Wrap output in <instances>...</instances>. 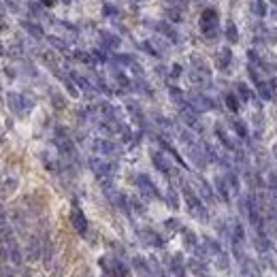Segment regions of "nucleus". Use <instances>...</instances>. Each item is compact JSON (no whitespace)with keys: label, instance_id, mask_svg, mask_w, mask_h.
<instances>
[{"label":"nucleus","instance_id":"f257e3e1","mask_svg":"<svg viewBox=\"0 0 277 277\" xmlns=\"http://www.w3.org/2000/svg\"><path fill=\"white\" fill-rule=\"evenodd\" d=\"M0 260L3 262H11L15 266L22 264V250L17 245V239L13 230L7 226H0Z\"/></svg>","mask_w":277,"mask_h":277},{"label":"nucleus","instance_id":"f03ea898","mask_svg":"<svg viewBox=\"0 0 277 277\" xmlns=\"http://www.w3.org/2000/svg\"><path fill=\"white\" fill-rule=\"evenodd\" d=\"M181 190H183V199H186V205H188L190 213H192L196 220L207 222V220H209V211H207V207L203 205V201H201L199 194H194V190L188 186V183H183Z\"/></svg>","mask_w":277,"mask_h":277},{"label":"nucleus","instance_id":"7ed1b4c3","mask_svg":"<svg viewBox=\"0 0 277 277\" xmlns=\"http://www.w3.org/2000/svg\"><path fill=\"white\" fill-rule=\"evenodd\" d=\"M56 145L60 149V156H62L66 162H77V149H75V143L70 141V137L62 128H58L56 132Z\"/></svg>","mask_w":277,"mask_h":277},{"label":"nucleus","instance_id":"20e7f679","mask_svg":"<svg viewBox=\"0 0 277 277\" xmlns=\"http://www.w3.org/2000/svg\"><path fill=\"white\" fill-rule=\"evenodd\" d=\"M218 24H220V15L215 9H205L201 15V30L205 36H215L218 34Z\"/></svg>","mask_w":277,"mask_h":277},{"label":"nucleus","instance_id":"39448f33","mask_svg":"<svg viewBox=\"0 0 277 277\" xmlns=\"http://www.w3.org/2000/svg\"><path fill=\"white\" fill-rule=\"evenodd\" d=\"M90 167H92V171L96 173V177L100 181H109L111 177H113V173H115V164L109 162V160H102V158H92Z\"/></svg>","mask_w":277,"mask_h":277},{"label":"nucleus","instance_id":"423d86ee","mask_svg":"<svg viewBox=\"0 0 277 277\" xmlns=\"http://www.w3.org/2000/svg\"><path fill=\"white\" fill-rule=\"evenodd\" d=\"M188 105H190L194 111H196V113H201V111H211V109H215V102H213L209 96L201 94V92H194V94H190Z\"/></svg>","mask_w":277,"mask_h":277},{"label":"nucleus","instance_id":"0eeeda50","mask_svg":"<svg viewBox=\"0 0 277 277\" xmlns=\"http://www.w3.org/2000/svg\"><path fill=\"white\" fill-rule=\"evenodd\" d=\"M181 120H183V124L186 126H190L192 130H201V120H199V115H196V111H194L188 102H183L181 105Z\"/></svg>","mask_w":277,"mask_h":277},{"label":"nucleus","instance_id":"6e6552de","mask_svg":"<svg viewBox=\"0 0 277 277\" xmlns=\"http://www.w3.org/2000/svg\"><path fill=\"white\" fill-rule=\"evenodd\" d=\"M137 186H139V190L145 194L147 199H160L158 188L153 186V181H151L147 175H137Z\"/></svg>","mask_w":277,"mask_h":277},{"label":"nucleus","instance_id":"1a4fd4ad","mask_svg":"<svg viewBox=\"0 0 277 277\" xmlns=\"http://www.w3.org/2000/svg\"><path fill=\"white\" fill-rule=\"evenodd\" d=\"M70 224H73V228L79 234H86L88 232V220H86L84 211H81L79 207H73V211H70Z\"/></svg>","mask_w":277,"mask_h":277},{"label":"nucleus","instance_id":"9d476101","mask_svg":"<svg viewBox=\"0 0 277 277\" xmlns=\"http://www.w3.org/2000/svg\"><path fill=\"white\" fill-rule=\"evenodd\" d=\"M7 102H9V107H11V111L15 115H22L24 113V107H26V98L22 94H17V92H9V96H7Z\"/></svg>","mask_w":277,"mask_h":277},{"label":"nucleus","instance_id":"9b49d317","mask_svg":"<svg viewBox=\"0 0 277 277\" xmlns=\"http://www.w3.org/2000/svg\"><path fill=\"white\" fill-rule=\"evenodd\" d=\"M194 181H196V188H199V192H201V199H205L207 203H215V192H213V188L207 183V179H205V177H196Z\"/></svg>","mask_w":277,"mask_h":277},{"label":"nucleus","instance_id":"f8f14e48","mask_svg":"<svg viewBox=\"0 0 277 277\" xmlns=\"http://www.w3.org/2000/svg\"><path fill=\"white\" fill-rule=\"evenodd\" d=\"M92 147H94V151L100 153V156H113V153L117 151V147L111 141H107V139H96Z\"/></svg>","mask_w":277,"mask_h":277},{"label":"nucleus","instance_id":"ddd939ff","mask_svg":"<svg viewBox=\"0 0 277 277\" xmlns=\"http://www.w3.org/2000/svg\"><path fill=\"white\" fill-rule=\"evenodd\" d=\"M151 162L156 164V169L160 173H164V175H171V164H169V160L164 158L160 151H151Z\"/></svg>","mask_w":277,"mask_h":277},{"label":"nucleus","instance_id":"4468645a","mask_svg":"<svg viewBox=\"0 0 277 277\" xmlns=\"http://www.w3.org/2000/svg\"><path fill=\"white\" fill-rule=\"evenodd\" d=\"M215 190H218V194L222 196L224 203H228L230 201V188H228V183L224 177H215Z\"/></svg>","mask_w":277,"mask_h":277},{"label":"nucleus","instance_id":"2eb2a0df","mask_svg":"<svg viewBox=\"0 0 277 277\" xmlns=\"http://www.w3.org/2000/svg\"><path fill=\"white\" fill-rule=\"evenodd\" d=\"M215 135H218V139L222 141V145H224V147H226V149H230V151L234 149V143L230 141V137L226 135V130H224V128H222L220 124H218V126H215Z\"/></svg>","mask_w":277,"mask_h":277},{"label":"nucleus","instance_id":"dca6fc26","mask_svg":"<svg viewBox=\"0 0 277 277\" xmlns=\"http://www.w3.org/2000/svg\"><path fill=\"white\" fill-rule=\"evenodd\" d=\"M135 271L139 277H153L151 275V269L147 266V262L143 260V258H135Z\"/></svg>","mask_w":277,"mask_h":277},{"label":"nucleus","instance_id":"f3484780","mask_svg":"<svg viewBox=\"0 0 277 277\" xmlns=\"http://www.w3.org/2000/svg\"><path fill=\"white\" fill-rule=\"evenodd\" d=\"M22 26H24V30H28V32L32 34V36H36V38H43V36H45V34H43V28L36 26L34 22H30V19H24Z\"/></svg>","mask_w":277,"mask_h":277},{"label":"nucleus","instance_id":"a211bd4d","mask_svg":"<svg viewBox=\"0 0 277 277\" xmlns=\"http://www.w3.org/2000/svg\"><path fill=\"white\" fill-rule=\"evenodd\" d=\"M230 60H232L230 49H228V47H222V49H220V54H218V66H220V68H228Z\"/></svg>","mask_w":277,"mask_h":277},{"label":"nucleus","instance_id":"6ab92c4d","mask_svg":"<svg viewBox=\"0 0 277 277\" xmlns=\"http://www.w3.org/2000/svg\"><path fill=\"white\" fill-rule=\"evenodd\" d=\"M156 28H158V30H160V32H162L164 36H167V38H171V41H173V43H177V38H179V36H177V32H175V30H173V28H171L169 24H164V22H160V24H156Z\"/></svg>","mask_w":277,"mask_h":277},{"label":"nucleus","instance_id":"aec40b11","mask_svg":"<svg viewBox=\"0 0 277 277\" xmlns=\"http://www.w3.org/2000/svg\"><path fill=\"white\" fill-rule=\"evenodd\" d=\"M70 77H73V81H75V84H77L81 90H84V92H94V88L90 86V81H88V79H84V77L77 75V73H70Z\"/></svg>","mask_w":277,"mask_h":277},{"label":"nucleus","instance_id":"412c9836","mask_svg":"<svg viewBox=\"0 0 277 277\" xmlns=\"http://www.w3.org/2000/svg\"><path fill=\"white\" fill-rule=\"evenodd\" d=\"M232 128L241 139H248V126H245L241 120H232Z\"/></svg>","mask_w":277,"mask_h":277},{"label":"nucleus","instance_id":"4be33fe9","mask_svg":"<svg viewBox=\"0 0 277 277\" xmlns=\"http://www.w3.org/2000/svg\"><path fill=\"white\" fill-rule=\"evenodd\" d=\"M252 13L258 15V17H264L266 15V5L262 3V0H256V3H252Z\"/></svg>","mask_w":277,"mask_h":277},{"label":"nucleus","instance_id":"5701e85b","mask_svg":"<svg viewBox=\"0 0 277 277\" xmlns=\"http://www.w3.org/2000/svg\"><path fill=\"white\" fill-rule=\"evenodd\" d=\"M226 38H228V43H237L239 41V32H237V26H234L232 22L226 26Z\"/></svg>","mask_w":277,"mask_h":277},{"label":"nucleus","instance_id":"b1692460","mask_svg":"<svg viewBox=\"0 0 277 277\" xmlns=\"http://www.w3.org/2000/svg\"><path fill=\"white\" fill-rule=\"evenodd\" d=\"M226 107L232 111V113H237V111H239V100H237V94H226Z\"/></svg>","mask_w":277,"mask_h":277},{"label":"nucleus","instance_id":"393cba45","mask_svg":"<svg viewBox=\"0 0 277 277\" xmlns=\"http://www.w3.org/2000/svg\"><path fill=\"white\" fill-rule=\"evenodd\" d=\"M237 90H239L241 100H252V90L245 86V84H237Z\"/></svg>","mask_w":277,"mask_h":277},{"label":"nucleus","instance_id":"a878e982","mask_svg":"<svg viewBox=\"0 0 277 277\" xmlns=\"http://www.w3.org/2000/svg\"><path fill=\"white\" fill-rule=\"evenodd\" d=\"M167 201L171 203V207H173V209H177V207H179V203H177V194H175V190H173V188H169V192H167Z\"/></svg>","mask_w":277,"mask_h":277},{"label":"nucleus","instance_id":"bb28decb","mask_svg":"<svg viewBox=\"0 0 277 277\" xmlns=\"http://www.w3.org/2000/svg\"><path fill=\"white\" fill-rule=\"evenodd\" d=\"M183 241H186L190 248H196V237H194L192 230H183Z\"/></svg>","mask_w":277,"mask_h":277},{"label":"nucleus","instance_id":"cd10ccee","mask_svg":"<svg viewBox=\"0 0 277 277\" xmlns=\"http://www.w3.org/2000/svg\"><path fill=\"white\" fill-rule=\"evenodd\" d=\"M102 38H107L105 43H107L109 47H117V45H120V38H117V36H111V34H107V32H102Z\"/></svg>","mask_w":277,"mask_h":277},{"label":"nucleus","instance_id":"c85d7f7f","mask_svg":"<svg viewBox=\"0 0 277 277\" xmlns=\"http://www.w3.org/2000/svg\"><path fill=\"white\" fill-rule=\"evenodd\" d=\"M49 43L51 45H54V47H58V49H66V43H64V41L62 38H58V36H49Z\"/></svg>","mask_w":277,"mask_h":277},{"label":"nucleus","instance_id":"c756f323","mask_svg":"<svg viewBox=\"0 0 277 277\" xmlns=\"http://www.w3.org/2000/svg\"><path fill=\"white\" fill-rule=\"evenodd\" d=\"M145 239L149 241V243H153V245H162V239L160 237H156V232H145Z\"/></svg>","mask_w":277,"mask_h":277},{"label":"nucleus","instance_id":"7c9ffc66","mask_svg":"<svg viewBox=\"0 0 277 277\" xmlns=\"http://www.w3.org/2000/svg\"><path fill=\"white\" fill-rule=\"evenodd\" d=\"M5 224H7V209L0 205V226H5Z\"/></svg>","mask_w":277,"mask_h":277},{"label":"nucleus","instance_id":"2f4dec72","mask_svg":"<svg viewBox=\"0 0 277 277\" xmlns=\"http://www.w3.org/2000/svg\"><path fill=\"white\" fill-rule=\"evenodd\" d=\"M38 3H41V5H45L47 9H51V7H54V3H56V0H38Z\"/></svg>","mask_w":277,"mask_h":277},{"label":"nucleus","instance_id":"473e14b6","mask_svg":"<svg viewBox=\"0 0 277 277\" xmlns=\"http://www.w3.org/2000/svg\"><path fill=\"white\" fill-rule=\"evenodd\" d=\"M181 73V66H173V77H179Z\"/></svg>","mask_w":277,"mask_h":277},{"label":"nucleus","instance_id":"72a5a7b5","mask_svg":"<svg viewBox=\"0 0 277 277\" xmlns=\"http://www.w3.org/2000/svg\"><path fill=\"white\" fill-rule=\"evenodd\" d=\"M269 3H271V5H275V7H277V0H269Z\"/></svg>","mask_w":277,"mask_h":277},{"label":"nucleus","instance_id":"f704fd0d","mask_svg":"<svg viewBox=\"0 0 277 277\" xmlns=\"http://www.w3.org/2000/svg\"><path fill=\"white\" fill-rule=\"evenodd\" d=\"M0 56H3V45H0Z\"/></svg>","mask_w":277,"mask_h":277},{"label":"nucleus","instance_id":"c9c22d12","mask_svg":"<svg viewBox=\"0 0 277 277\" xmlns=\"http://www.w3.org/2000/svg\"><path fill=\"white\" fill-rule=\"evenodd\" d=\"M105 277H107V275H105Z\"/></svg>","mask_w":277,"mask_h":277}]
</instances>
